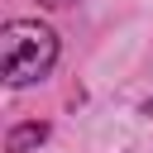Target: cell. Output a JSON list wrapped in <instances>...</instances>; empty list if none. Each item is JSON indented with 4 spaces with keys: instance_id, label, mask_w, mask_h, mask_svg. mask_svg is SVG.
<instances>
[{
    "instance_id": "1",
    "label": "cell",
    "mask_w": 153,
    "mask_h": 153,
    "mask_svg": "<svg viewBox=\"0 0 153 153\" xmlns=\"http://www.w3.org/2000/svg\"><path fill=\"white\" fill-rule=\"evenodd\" d=\"M53 62H57V38L38 19H14L0 29V72L10 86H29L48 76Z\"/></svg>"
},
{
    "instance_id": "2",
    "label": "cell",
    "mask_w": 153,
    "mask_h": 153,
    "mask_svg": "<svg viewBox=\"0 0 153 153\" xmlns=\"http://www.w3.org/2000/svg\"><path fill=\"white\" fill-rule=\"evenodd\" d=\"M43 139H48V124H43V120H33V124H19V129H10L5 148H10V153H29V148H38Z\"/></svg>"
},
{
    "instance_id": "3",
    "label": "cell",
    "mask_w": 153,
    "mask_h": 153,
    "mask_svg": "<svg viewBox=\"0 0 153 153\" xmlns=\"http://www.w3.org/2000/svg\"><path fill=\"white\" fill-rule=\"evenodd\" d=\"M43 5H48V10H62V5H72V0H43Z\"/></svg>"
}]
</instances>
